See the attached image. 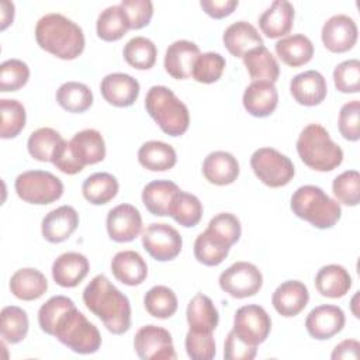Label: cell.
<instances>
[{
	"instance_id": "cell-1",
	"label": "cell",
	"mask_w": 360,
	"mask_h": 360,
	"mask_svg": "<svg viewBox=\"0 0 360 360\" xmlns=\"http://www.w3.org/2000/svg\"><path fill=\"white\" fill-rule=\"evenodd\" d=\"M86 308L101 319L105 329L122 335L131 328V304L104 274H97L83 290Z\"/></svg>"
},
{
	"instance_id": "cell-2",
	"label": "cell",
	"mask_w": 360,
	"mask_h": 360,
	"mask_svg": "<svg viewBox=\"0 0 360 360\" xmlns=\"http://www.w3.org/2000/svg\"><path fill=\"white\" fill-rule=\"evenodd\" d=\"M35 39L41 49L63 60L80 56L86 45L83 30L59 13H49L38 20Z\"/></svg>"
},
{
	"instance_id": "cell-3",
	"label": "cell",
	"mask_w": 360,
	"mask_h": 360,
	"mask_svg": "<svg viewBox=\"0 0 360 360\" xmlns=\"http://www.w3.org/2000/svg\"><path fill=\"white\" fill-rule=\"evenodd\" d=\"M290 207L295 217L318 229L333 228L342 217L340 204L330 198L321 187L312 184L298 187L291 195Z\"/></svg>"
},
{
	"instance_id": "cell-4",
	"label": "cell",
	"mask_w": 360,
	"mask_h": 360,
	"mask_svg": "<svg viewBox=\"0 0 360 360\" xmlns=\"http://www.w3.org/2000/svg\"><path fill=\"white\" fill-rule=\"evenodd\" d=\"M297 152L312 170L330 172L342 165L343 150L319 124H308L298 135Z\"/></svg>"
},
{
	"instance_id": "cell-5",
	"label": "cell",
	"mask_w": 360,
	"mask_h": 360,
	"mask_svg": "<svg viewBox=\"0 0 360 360\" xmlns=\"http://www.w3.org/2000/svg\"><path fill=\"white\" fill-rule=\"evenodd\" d=\"M145 108L159 128L170 136H180L188 129L187 105L166 86H152L148 90Z\"/></svg>"
},
{
	"instance_id": "cell-6",
	"label": "cell",
	"mask_w": 360,
	"mask_h": 360,
	"mask_svg": "<svg viewBox=\"0 0 360 360\" xmlns=\"http://www.w3.org/2000/svg\"><path fill=\"white\" fill-rule=\"evenodd\" d=\"M52 336L79 354L96 353L101 346V335L77 308L72 305L56 321Z\"/></svg>"
},
{
	"instance_id": "cell-7",
	"label": "cell",
	"mask_w": 360,
	"mask_h": 360,
	"mask_svg": "<svg viewBox=\"0 0 360 360\" xmlns=\"http://www.w3.org/2000/svg\"><path fill=\"white\" fill-rule=\"evenodd\" d=\"M17 195L30 204L46 205L59 200L63 194V183L55 174L45 170H27L14 181Z\"/></svg>"
},
{
	"instance_id": "cell-8",
	"label": "cell",
	"mask_w": 360,
	"mask_h": 360,
	"mask_svg": "<svg viewBox=\"0 0 360 360\" xmlns=\"http://www.w3.org/2000/svg\"><path fill=\"white\" fill-rule=\"evenodd\" d=\"M250 167L256 177L271 188L287 186L295 169L290 158L273 148H259L250 156Z\"/></svg>"
},
{
	"instance_id": "cell-9",
	"label": "cell",
	"mask_w": 360,
	"mask_h": 360,
	"mask_svg": "<svg viewBox=\"0 0 360 360\" xmlns=\"http://www.w3.org/2000/svg\"><path fill=\"white\" fill-rule=\"evenodd\" d=\"M222 291L233 298L242 300L257 294L263 285L262 271L249 262H236L219 274Z\"/></svg>"
},
{
	"instance_id": "cell-10",
	"label": "cell",
	"mask_w": 360,
	"mask_h": 360,
	"mask_svg": "<svg viewBox=\"0 0 360 360\" xmlns=\"http://www.w3.org/2000/svg\"><path fill=\"white\" fill-rule=\"evenodd\" d=\"M143 249L158 262L176 259L183 246L181 235L176 228L163 222H153L142 232Z\"/></svg>"
},
{
	"instance_id": "cell-11",
	"label": "cell",
	"mask_w": 360,
	"mask_h": 360,
	"mask_svg": "<svg viewBox=\"0 0 360 360\" xmlns=\"http://www.w3.org/2000/svg\"><path fill=\"white\" fill-rule=\"evenodd\" d=\"M232 330L245 343L257 346L267 339L271 330L270 315L260 305H243L235 312Z\"/></svg>"
},
{
	"instance_id": "cell-12",
	"label": "cell",
	"mask_w": 360,
	"mask_h": 360,
	"mask_svg": "<svg viewBox=\"0 0 360 360\" xmlns=\"http://www.w3.org/2000/svg\"><path fill=\"white\" fill-rule=\"evenodd\" d=\"M134 349L142 360H176L173 339L169 330L156 325L139 328L134 338Z\"/></svg>"
},
{
	"instance_id": "cell-13",
	"label": "cell",
	"mask_w": 360,
	"mask_h": 360,
	"mask_svg": "<svg viewBox=\"0 0 360 360\" xmlns=\"http://www.w3.org/2000/svg\"><path fill=\"white\" fill-rule=\"evenodd\" d=\"M357 32V25L352 17L346 14H336L323 24L321 38L328 51L343 53L356 45Z\"/></svg>"
},
{
	"instance_id": "cell-14",
	"label": "cell",
	"mask_w": 360,
	"mask_h": 360,
	"mask_svg": "<svg viewBox=\"0 0 360 360\" xmlns=\"http://www.w3.org/2000/svg\"><path fill=\"white\" fill-rule=\"evenodd\" d=\"M107 232L114 242H131L142 232V217L136 207L118 204L107 214Z\"/></svg>"
},
{
	"instance_id": "cell-15",
	"label": "cell",
	"mask_w": 360,
	"mask_h": 360,
	"mask_svg": "<svg viewBox=\"0 0 360 360\" xmlns=\"http://www.w3.org/2000/svg\"><path fill=\"white\" fill-rule=\"evenodd\" d=\"M346 318L342 308L336 305H318L307 315L305 328L311 338L326 340L338 335L345 326Z\"/></svg>"
},
{
	"instance_id": "cell-16",
	"label": "cell",
	"mask_w": 360,
	"mask_h": 360,
	"mask_svg": "<svg viewBox=\"0 0 360 360\" xmlns=\"http://www.w3.org/2000/svg\"><path fill=\"white\" fill-rule=\"evenodd\" d=\"M139 82L131 75L115 72L104 76L100 83L103 98L114 107H129L139 96Z\"/></svg>"
},
{
	"instance_id": "cell-17",
	"label": "cell",
	"mask_w": 360,
	"mask_h": 360,
	"mask_svg": "<svg viewBox=\"0 0 360 360\" xmlns=\"http://www.w3.org/2000/svg\"><path fill=\"white\" fill-rule=\"evenodd\" d=\"M290 93L298 104L305 107H314L325 100L328 93V84L321 72L305 70L291 79Z\"/></svg>"
},
{
	"instance_id": "cell-18",
	"label": "cell",
	"mask_w": 360,
	"mask_h": 360,
	"mask_svg": "<svg viewBox=\"0 0 360 360\" xmlns=\"http://www.w3.org/2000/svg\"><path fill=\"white\" fill-rule=\"evenodd\" d=\"M200 56V48L191 41L179 39L172 42L165 53V70L177 80H184L191 76L193 66Z\"/></svg>"
},
{
	"instance_id": "cell-19",
	"label": "cell",
	"mask_w": 360,
	"mask_h": 360,
	"mask_svg": "<svg viewBox=\"0 0 360 360\" xmlns=\"http://www.w3.org/2000/svg\"><path fill=\"white\" fill-rule=\"evenodd\" d=\"M309 301V292L304 283L298 280H287L281 283L271 295L274 309L284 318L297 316Z\"/></svg>"
},
{
	"instance_id": "cell-20",
	"label": "cell",
	"mask_w": 360,
	"mask_h": 360,
	"mask_svg": "<svg viewBox=\"0 0 360 360\" xmlns=\"http://www.w3.org/2000/svg\"><path fill=\"white\" fill-rule=\"evenodd\" d=\"M79 225V214L72 205H60L49 211L41 224L42 236L51 243L66 240Z\"/></svg>"
},
{
	"instance_id": "cell-21",
	"label": "cell",
	"mask_w": 360,
	"mask_h": 360,
	"mask_svg": "<svg viewBox=\"0 0 360 360\" xmlns=\"http://www.w3.org/2000/svg\"><path fill=\"white\" fill-rule=\"evenodd\" d=\"M90 264L84 255L79 252H65L59 255L52 264L53 281L65 288L79 285L89 274Z\"/></svg>"
},
{
	"instance_id": "cell-22",
	"label": "cell",
	"mask_w": 360,
	"mask_h": 360,
	"mask_svg": "<svg viewBox=\"0 0 360 360\" xmlns=\"http://www.w3.org/2000/svg\"><path fill=\"white\" fill-rule=\"evenodd\" d=\"M242 103L245 110L257 118L269 117L278 104V93L274 83L252 82L243 91Z\"/></svg>"
},
{
	"instance_id": "cell-23",
	"label": "cell",
	"mask_w": 360,
	"mask_h": 360,
	"mask_svg": "<svg viewBox=\"0 0 360 360\" xmlns=\"http://www.w3.org/2000/svg\"><path fill=\"white\" fill-rule=\"evenodd\" d=\"M69 145L75 159L82 167L96 165L105 158V142L97 129L87 128L76 132L69 141Z\"/></svg>"
},
{
	"instance_id": "cell-24",
	"label": "cell",
	"mask_w": 360,
	"mask_h": 360,
	"mask_svg": "<svg viewBox=\"0 0 360 360\" xmlns=\"http://www.w3.org/2000/svg\"><path fill=\"white\" fill-rule=\"evenodd\" d=\"M202 174L211 184H232L239 176V163L232 153L215 150L205 156L202 162Z\"/></svg>"
},
{
	"instance_id": "cell-25",
	"label": "cell",
	"mask_w": 360,
	"mask_h": 360,
	"mask_svg": "<svg viewBox=\"0 0 360 360\" xmlns=\"http://www.w3.org/2000/svg\"><path fill=\"white\" fill-rule=\"evenodd\" d=\"M294 6L287 0H276L259 17V27L267 38L287 35L294 22Z\"/></svg>"
},
{
	"instance_id": "cell-26",
	"label": "cell",
	"mask_w": 360,
	"mask_h": 360,
	"mask_svg": "<svg viewBox=\"0 0 360 360\" xmlns=\"http://www.w3.org/2000/svg\"><path fill=\"white\" fill-rule=\"evenodd\" d=\"M114 277L125 285H139L148 276V264L135 250H121L111 260Z\"/></svg>"
},
{
	"instance_id": "cell-27",
	"label": "cell",
	"mask_w": 360,
	"mask_h": 360,
	"mask_svg": "<svg viewBox=\"0 0 360 360\" xmlns=\"http://www.w3.org/2000/svg\"><path fill=\"white\" fill-rule=\"evenodd\" d=\"M222 41L228 52L236 58H243V55L250 49L264 45L257 30L243 20L232 22L224 31Z\"/></svg>"
},
{
	"instance_id": "cell-28",
	"label": "cell",
	"mask_w": 360,
	"mask_h": 360,
	"mask_svg": "<svg viewBox=\"0 0 360 360\" xmlns=\"http://www.w3.org/2000/svg\"><path fill=\"white\" fill-rule=\"evenodd\" d=\"M190 330L200 333H212L219 322V314L214 302L205 294H195L186 311Z\"/></svg>"
},
{
	"instance_id": "cell-29",
	"label": "cell",
	"mask_w": 360,
	"mask_h": 360,
	"mask_svg": "<svg viewBox=\"0 0 360 360\" xmlns=\"http://www.w3.org/2000/svg\"><path fill=\"white\" fill-rule=\"evenodd\" d=\"M352 287L349 271L340 264H326L315 276L316 291L326 298H342Z\"/></svg>"
},
{
	"instance_id": "cell-30",
	"label": "cell",
	"mask_w": 360,
	"mask_h": 360,
	"mask_svg": "<svg viewBox=\"0 0 360 360\" xmlns=\"http://www.w3.org/2000/svg\"><path fill=\"white\" fill-rule=\"evenodd\" d=\"M10 291L22 301H34L41 298L48 290L46 277L37 269L24 267L17 270L10 278Z\"/></svg>"
},
{
	"instance_id": "cell-31",
	"label": "cell",
	"mask_w": 360,
	"mask_h": 360,
	"mask_svg": "<svg viewBox=\"0 0 360 360\" xmlns=\"http://www.w3.org/2000/svg\"><path fill=\"white\" fill-rule=\"evenodd\" d=\"M242 59L253 82H277L280 76L278 62L264 45L250 49Z\"/></svg>"
},
{
	"instance_id": "cell-32",
	"label": "cell",
	"mask_w": 360,
	"mask_h": 360,
	"mask_svg": "<svg viewBox=\"0 0 360 360\" xmlns=\"http://www.w3.org/2000/svg\"><path fill=\"white\" fill-rule=\"evenodd\" d=\"M274 49L277 56L291 68L307 65L314 56V44L304 34H292L278 39Z\"/></svg>"
},
{
	"instance_id": "cell-33",
	"label": "cell",
	"mask_w": 360,
	"mask_h": 360,
	"mask_svg": "<svg viewBox=\"0 0 360 360\" xmlns=\"http://www.w3.org/2000/svg\"><path fill=\"white\" fill-rule=\"evenodd\" d=\"M138 162L150 172H166L176 165L177 155L174 148L166 142L148 141L138 150Z\"/></svg>"
},
{
	"instance_id": "cell-34",
	"label": "cell",
	"mask_w": 360,
	"mask_h": 360,
	"mask_svg": "<svg viewBox=\"0 0 360 360\" xmlns=\"http://www.w3.org/2000/svg\"><path fill=\"white\" fill-rule=\"evenodd\" d=\"M179 186L170 180H153L142 190V202L146 210L156 217L169 215V205Z\"/></svg>"
},
{
	"instance_id": "cell-35",
	"label": "cell",
	"mask_w": 360,
	"mask_h": 360,
	"mask_svg": "<svg viewBox=\"0 0 360 360\" xmlns=\"http://www.w3.org/2000/svg\"><path fill=\"white\" fill-rule=\"evenodd\" d=\"M118 180L105 172H97L89 176L82 186L83 197L93 205L110 202L118 193Z\"/></svg>"
},
{
	"instance_id": "cell-36",
	"label": "cell",
	"mask_w": 360,
	"mask_h": 360,
	"mask_svg": "<svg viewBox=\"0 0 360 360\" xmlns=\"http://www.w3.org/2000/svg\"><path fill=\"white\" fill-rule=\"evenodd\" d=\"M204 232L214 243L231 249V246L239 240L242 228L236 215L231 212H221L211 218Z\"/></svg>"
},
{
	"instance_id": "cell-37",
	"label": "cell",
	"mask_w": 360,
	"mask_h": 360,
	"mask_svg": "<svg viewBox=\"0 0 360 360\" xmlns=\"http://www.w3.org/2000/svg\"><path fill=\"white\" fill-rule=\"evenodd\" d=\"M169 215L181 226L193 228L202 217V204L197 195L179 190L169 205Z\"/></svg>"
},
{
	"instance_id": "cell-38",
	"label": "cell",
	"mask_w": 360,
	"mask_h": 360,
	"mask_svg": "<svg viewBox=\"0 0 360 360\" xmlns=\"http://www.w3.org/2000/svg\"><path fill=\"white\" fill-rule=\"evenodd\" d=\"M129 30L128 18L120 4L104 8L97 18L96 31L98 38L107 42L121 39Z\"/></svg>"
},
{
	"instance_id": "cell-39",
	"label": "cell",
	"mask_w": 360,
	"mask_h": 360,
	"mask_svg": "<svg viewBox=\"0 0 360 360\" xmlns=\"http://www.w3.org/2000/svg\"><path fill=\"white\" fill-rule=\"evenodd\" d=\"M58 104L69 112H84L93 104V93L84 83L66 82L56 90Z\"/></svg>"
},
{
	"instance_id": "cell-40",
	"label": "cell",
	"mask_w": 360,
	"mask_h": 360,
	"mask_svg": "<svg viewBox=\"0 0 360 360\" xmlns=\"http://www.w3.org/2000/svg\"><path fill=\"white\" fill-rule=\"evenodd\" d=\"M30 328L27 312L15 305H7L0 314V335L7 343H20L25 339Z\"/></svg>"
},
{
	"instance_id": "cell-41",
	"label": "cell",
	"mask_w": 360,
	"mask_h": 360,
	"mask_svg": "<svg viewBox=\"0 0 360 360\" xmlns=\"http://www.w3.org/2000/svg\"><path fill=\"white\" fill-rule=\"evenodd\" d=\"M62 135L48 127L31 132L27 141L28 153L38 162H52L55 152L62 143Z\"/></svg>"
},
{
	"instance_id": "cell-42",
	"label": "cell",
	"mask_w": 360,
	"mask_h": 360,
	"mask_svg": "<svg viewBox=\"0 0 360 360\" xmlns=\"http://www.w3.org/2000/svg\"><path fill=\"white\" fill-rule=\"evenodd\" d=\"M143 307L153 318L167 319L176 314L179 302L172 288L166 285H155L145 294Z\"/></svg>"
},
{
	"instance_id": "cell-43",
	"label": "cell",
	"mask_w": 360,
	"mask_h": 360,
	"mask_svg": "<svg viewBox=\"0 0 360 360\" xmlns=\"http://www.w3.org/2000/svg\"><path fill=\"white\" fill-rule=\"evenodd\" d=\"M122 55L125 62L134 69L148 70L156 62L158 49L149 38L134 37L125 44Z\"/></svg>"
},
{
	"instance_id": "cell-44",
	"label": "cell",
	"mask_w": 360,
	"mask_h": 360,
	"mask_svg": "<svg viewBox=\"0 0 360 360\" xmlns=\"http://www.w3.org/2000/svg\"><path fill=\"white\" fill-rule=\"evenodd\" d=\"M0 111H1L0 136L3 139L15 138L25 127L27 114H25L24 105L18 100L1 98Z\"/></svg>"
},
{
	"instance_id": "cell-45",
	"label": "cell",
	"mask_w": 360,
	"mask_h": 360,
	"mask_svg": "<svg viewBox=\"0 0 360 360\" xmlns=\"http://www.w3.org/2000/svg\"><path fill=\"white\" fill-rule=\"evenodd\" d=\"M225 65V58L218 52L200 53L193 66L191 76L198 83L211 84L221 79Z\"/></svg>"
},
{
	"instance_id": "cell-46",
	"label": "cell",
	"mask_w": 360,
	"mask_h": 360,
	"mask_svg": "<svg viewBox=\"0 0 360 360\" xmlns=\"http://www.w3.org/2000/svg\"><path fill=\"white\" fill-rule=\"evenodd\" d=\"M332 191L336 200L345 205L356 207L360 200V174L357 170H346L335 177Z\"/></svg>"
},
{
	"instance_id": "cell-47",
	"label": "cell",
	"mask_w": 360,
	"mask_h": 360,
	"mask_svg": "<svg viewBox=\"0 0 360 360\" xmlns=\"http://www.w3.org/2000/svg\"><path fill=\"white\" fill-rule=\"evenodd\" d=\"M30 68L20 59H7L0 66V91H17L27 84Z\"/></svg>"
},
{
	"instance_id": "cell-48",
	"label": "cell",
	"mask_w": 360,
	"mask_h": 360,
	"mask_svg": "<svg viewBox=\"0 0 360 360\" xmlns=\"http://www.w3.org/2000/svg\"><path fill=\"white\" fill-rule=\"evenodd\" d=\"M333 83L340 93L352 94L360 91V62L349 59L339 63L333 70Z\"/></svg>"
},
{
	"instance_id": "cell-49",
	"label": "cell",
	"mask_w": 360,
	"mask_h": 360,
	"mask_svg": "<svg viewBox=\"0 0 360 360\" xmlns=\"http://www.w3.org/2000/svg\"><path fill=\"white\" fill-rule=\"evenodd\" d=\"M72 305H75V302L65 295L51 297L45 304L41 305V308L38 311V323H39L41 330L45 332L46 335L52 336V330H53L56 321Z\"/></svg>"
},
{
	"instance_id": "cell-50",
	"label": "cell",
	"mask_w": 360,
	"mask_h": 360,
	"mask_svg": "<svg viewBox=\"0 0 360 360\" xmlns=\"http://www.w3.org/2000/svg\"><path fill=\"white\" fill-rule=\"evenodd\" d=\"M340 135L352 142L360 139V101L352 100L342 105L338 118Z\"/></svg>"
},
{
	"instance_id": "cell-51",
	"label": "cell",
	"mask_w": 360,
	"mask_h": 360,
	"mask_svg": "<svg viewBox=\"0 0 360 360\" xmlns=\"http://www.w3.org/2000/svg\"><path fill=\"white\" fill-rule=\"evenodd\" d=\"M229 253L228 248L214 243L205 232H201L194 240V256L204 266L221 264Z\"/></svg>"
},
{
	"instance_id": "cell-52",
	"label": "cell",
	"mask_w": 360,
	"mask_h": 360,
	"mask_svg": "<svg viewBox=\"0 0 360 360\" xmlns=\"http://www.w3.org/2000/svg\"><path fill=\"white\" fill-rule=\"evenodd\" d=\"M184 346L187 356L193 360H211L217 354L212 333H200L188 329Z\"/></svg>"
},
{
	"instance_id": "cell-53",
	"label": "cell",
	"mask_w": 360,
	"mask_h": 360,
	"mask_svg": "<svg viewBox=\"0 0 360 360\" xmlns=\"http://www.w3.org/2000/svg\"><path fill=\"white\" fill-rule=\"evenodd\" d=\"M120 6L128 18L129 30H141L152 20L153 4L150 0H122Z\"/></svg>"
},
{
	"instance_id": "cell-54",
	"label": "cell",
	"mask_w": 360,
	"mask_h": 360,
	"mask_svg": "<svg viewBox=\"0 0 360 360\" xmlns=\"http://www.w3.org/2000/svg\"><path fill=\"white\" fill-rule=\"evenodd\" d=\"M257 353V346L245 343L231 330L224 343V357L226 360H252Z\"/></svg>"
},
{
	"instance_id": "cell-55",
	"label": "cell",
	"mask_w": 360,
	"mask_h": 360,
	"mask_svg": "<svg viewBox=\"0 0 360 360\" xmlns=\"http://www.w3.org/2000/svg\"><path fill=\"white\" fill-rule=\"evenodd\" d=\"M52 163L56 169H59L65 174H76V173H80L83 170V167L75 159V156L70 150L69 141H66V139L62 141L58 150L55 152Z\"/></svg>"
},
{
	"instance_id": "cell-56",
	"label": "cell",
	"mask_w": 360,
	"mask_h": 360,
	"mask_svg": "<svg viewBox=\"0 0 360 360\" xmlns=\"http://www.w3.org/2000/svg\"><path fill=\"white\" fill-rule=\"evenodd\" d=\"M200 6L205 11V14H208L215 20H219L232 14L233 10L239 6V1L238 0H201Z\"/></svg>"
},
{
	"instance_id": "cell-57",
	"label": "cell",
	"mask_w": 360,
	"mask_h": 360,
	"mask_svg": "<svg viewBox=\"0 0 360 360\" xmlns=\"http://www.w3.org/2000/svg\"><path fill=\"white\" fill-rule=\"evenodd\" d=\"M360 352V343L356 339H346L342 340L339 345L335 346L330 357L333 360L338 359H359Z\"/></svg>"
},
{
	"instance_id": "cell-58",
	"label": "cell",
	"mask_w": 360,
	"mask_h": 360,
	"mask_svg": "<svg viewBox=\"0 0 360 360\" xmlns=\"http://www.w3.org/2000/svg\"><path fill=\"white\" fill-rule=\"evenodd\" d=\"M0 10H1V25L0 30L4 31L14 20V4L11 1L3 0L0 3Z\"/></svg>"
}]
</instances>
